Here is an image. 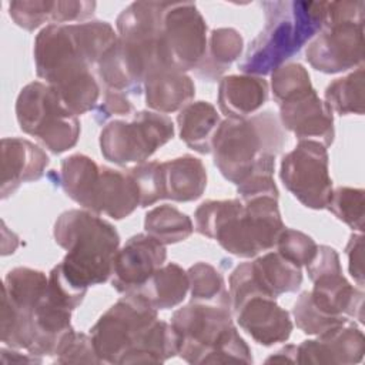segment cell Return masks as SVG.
<instances>
[{"label":"cell","instance_id":"cell-19","mask_svg":"<svg viewBox=\"0 0 365 365\" xmlns=\"http://www.w3.org/2000/svg\"><path fill=\"white\" fill-rule=\"evenodd\" d=\"M48 163V155L37 144L21 137L1 138V200L13 195L21 184L40 180Z\"/></svg>","mask_w":365,"mask_h":365},{"label":"cell","instance_id":"cell-11","mask_svg":"<svg viewBox=\"0 0 365 365\" xmlns=\"http://www.w3.org/2000/svg\"><path fill=\"white\" fill-rule=\"evenodd\" d=\"M207 23L190 1L170 3L158 40L163 68L187 73L195 70L207 50Z\"/></svg>","mask_w":365,"mask_h":365},{"label":"cell","instance_id":"cell-38","mask_svg":"<svg viewBox=\"0 0 365 365\" xmlns=\"http://www.w3.org/2000/svg\"><path fill=\"white\" fill-rule=\"evenodd\" d=\"M130 173L138 187L141 208H147L163 200L160 161H145L137 164L130 168Z\"/></svg>","mask_w":365,"mask_h":365},{"label":"cell","instance_id":"cell-21","mask_svg":"<svg viewBox=\"0 0 365 365\" xmlns=\"http://www.w3.org/2000/svg\"><path fill=\"white\" fill-rule=\"evenodd\" d=\"M97 3L86 0H14L9 3V16L21 29L33 31L48 24L87 21Z\"/></svg>","mask_w":365,"mask_h":365},{"label":"cell","instance_id":"cell-2","mask_svg":"<svg viewBox=\"0 0 365 365\" xmlns=\"http://www.w3.org/2000/svg\"><path fill=\"white\" fill-rule=\"evenodd\" d=\"M90 336L103 364H160L180 348L173 325L137 292L113 304L90 328Z\"/></svg>","mask_w":365,"mask_h":365},{"label":"cell","instance_id":"cell-26","mask_svg":"<svg viewBox=\"0 0 365 365\" xmlns=\"http://www.w3.org/2000/svg\"><path fill=\"white\" fill-rule=\"evenodd\" d=\"M251 269L258 287L269 297L295 292L302 284V271L277 251L265 252L251 261Z\"/></svg>","mask_w":365,"mask_h":365},{"label":"cell","instance_id":"cell-32","mask_svg":"<svg viewBox=\"0 0 365 365\" xmlns=\"http://www.w3.org/2000/svg\"><path fill=\"white\" fill-rule=\"evenodd\" d=\"M192 302L231 308L230 294L222 274L211 264L200 261L187 269Z\"/></svg>","mask_w":365,"mask_h":365},{"label":"cell","instance_id":"cell-14","mask_svg":"<svg viewBox=\"0 0 365 365\" xmlns=\"http://www.w3.org/2000/svg\"><path fill=\"white\" fill-rule=\"evenodd\" d=\"M305 58L312 68L336 74L364 63V20H327L308 43Z\"/></svg>","mask_w":365,"mask_h":365},{"label":"cell","instance_id":"cell-9","mask_svg":"<svg viewBox=\"0 0 365 365\" xmlns=\"http://www.w3.org/2000/svg\"><path fill=\"white\" fill-rule=\"evenodd\" d=\"M173 120L153 110H140L130 121L111 120L100 131L101 155L117 165L141 164L174 137Z\"/></svg>","mask_w":365,"mask_h":365},{"label":"cell","instance_id":"cell-27","mask_svg":"<svg viewBox=\"0 0 365 365\" xmlns=\"http://www.w3.org/2000/svg\"><path fill=\"white\" fill-rule=\"evenodd\" d=\"M244 51V38L232 27L214 29L207 40L204 58L195 68L197 76L207 81L221 77Z\"/></svg>","mask_w":365,"mask_h":365},{"label":"cell","instance_id":"cell-4","mask_svg":"<svg viewBox=\"0 0 365 365\" xmlns=\"http://www.w3.org/2000/svg\"><path fill=\"white\" fill-rule=\"evenodd\" d=\"M265 26L238 63L242 74L264 77L292 58L324 27L327 1L274 0L261 3Z\"/></svg>","mask_w":365,"mask_h":365},{"label":"cell","instance_id":"cell-15","mask_svg":"<svg viewBox=\"0 0 365 365\" xmlns=\"http://www.w3.org/2000/svg\"><path fill=\"white\" fill-rule=\"evenodd\" d=\"M165 259L167 250L164 244L147 232L135 234L117 250L113 258L111 287L120 294H133L165 264Z\"/></svg>","mask_w":365,"mask_h":365},{"label":"cell","instance_id":"cell-33","mask_svg":"<svg viewBox=\"0 0 365 365\" xmlns=\"http://www.w3.org/2000/svg\"><path fill=\"white\" fill-rule=\"evenodd\" d=\"M325 208L354 231H358V232L364 231L365 191L362 188H354V187L332 188L331 197Z\"/></svg>","mask_w":365,"mask_h":365},{"label":"cell","instance_id":"cell-6","mask_svg":"<svg viewBox=\"0 0 365 365\" xmlns=\"http://www.w3.org/2000/svg\"><path fill=\"white\" fill-rule=\"evenodd\" d=\"M178 334V356L192 365L244 362L252 354L234 325L231 308L190 301L171 315Z\"/></svg>","mask_w":365,"mask_h":365},{"label":"cell","instance_id":"cell-3","mask_svg":"<svg viewBox=\"0 0 365 365\" xmlns=\"http://www.w3.org/2000/svg\"><path fill=\"white\" fill-rule=\"evenodd\" d=\"M194 230L215 240L228 254L252 258L275 247L285 228L278 198L207 200L194 212Z\"/></svg>","mask_w":365,"mask_h":365},{"label":"cell","instance_id":"cell-16","mask_svg":"<svg viewBox=\"0 0 365 365\" xmlns=\"http://www.w3.org/2000/svg\"><path fill=\"white\" fill-rule=\"evenodd\" d=\"M279 123L291 131L298 141L315 140L327 148L335 138L334 113L318 96L314 87L298 91L278 104Z\"/></svg>","mask_w":365,"mask_h":365},{"label":"cell","instance_id":"cell-31","mask_svg":"<svg viewBox=\"0 0 365 365\" xmlns=\"http://www.w3.org/2000/svg\"><path fill=\"white\" fill-rule=\"evenodd\" d=\"M364 81L365 71L364 66H361L352 73L331 81L325 88L324 101L332 113H336L339 115H362L365 103Z\"/></svg>","mask_w":365,"mask_h":365},{"label":"cell","instance_id":"cell-17","mask_svg":"<svg viewBox=\"0 0 365 365\" xmlns=\"http://www.w3.org/2000/svg\"><path fill=\"white\" fill-rule=\"evenodd\" d=\"M231 312L240 328L262 346L287 342L294 329L289 312L267 295H252L231 308Z\"/></svg>","mask_w":365,"mask_h":365},{"label":"cell","instance_id":"cell-8","mask_svg":"<svg viewBox=\"0 0 365 365\" xmlns=\"http://www.w3.org/2000/svg\"><path fill=\"white\" fill-rule=\"evenodd\" d=\"M16 118L23 133L53 154L73 148L80 137V120L44 81L26 84L16 98Z\"/></svg>","mask_w":365,"mask_h":365},{"label":"cell","instance_id":"cell-29","mask_svg":"<svg viewBox=\"0 0 365 365\" xmlns=\"http://www.w3.org/2000/svg\"><path fill=\"white\" fill-rule=\"evenodd\" d=\"M100 167L86 154H71L61 160L60 184L68 198L84 210H88L94 182L100 174Z\"/></svg>","mask_w":365,"mask_h":365},{"label":"cell","instance_id":"cell-34","mask_svg":"<svg viewBox=\"0 0 365 365\" xmlns=\"http://www.w3.org/2000/svg\"><path fill=\"white\" fill-rule=\"evenodd\" d=\"M275 248L285 259L302 268L314 259L318 244L308 234L285 227L277 238Z\"/></svg>","mask_w":365,"mask_h":365},{"label":"cell","instance_id":"cell-20","mask_svg":"<svg viewBox=\"0 0 365 365\" xmlns=\"http://www.w3.org/2000/svg\"><path fill=\"white\" fill-rule=\"evenodd\" d=\"M137 207H140V192L130 170L101 165L87 211L123 220L131 215Z\"/></svg>","mask_w":365,"mask_h":365},{"label":"cell","instance_id":"cell-13","mask_svg":"<svg viewBox=\"0 0 365 365\" xmlns=\"http://www.w3.org/2000/svg\"><path fill=\"white\" fill-rule=\"evenodd\" d=\"M279 178L304 207L325 210L332 192L327 147L315 140H299L282 157Z\"/></svg>","mask_w":365,"mask_h":365},{"label":"cell","instance_id":"cell-30","mask_svg":"<svg viewBox=\"0 0 365 365\" xmlns=\"http://www.w3.org/2000/svg\"><path fill=\"white\" fill-rule=\"evenodd\" d=\"M144 231L164 245L185 241L194 232L191 218L178 208L163 204L147 211Z\"/></svg>","mask_w":365,"mask_h":365},{"label":"cell","instance_id":"cell-18","mask_svg":"<svg viewBox=\"0 0 365 365\" xmlns=\"http://www.w3.org/2000/svg\"><path fill=\"white\" fill-rule=\"evenodd\" d=\"M365 354L364 332L351 321L297 345V364H359Z\"/></svg>","mask_w":365,"mask_h":365},{"label":"cell","instance_id":"cell-12","mask_svg":"<svg viewBox=\"0 0 365 365\" xmlns=\"http://www.w3.org/2000/svg\"><path fill=\"white\" fill-rule=\"evenodd\" d=\"M314 287L309 292L312 305L332 319L348 318L364 324V292L342 274L338 252L329 245H318L314 259L305 267Z\"/></svg>","mask_w":365,"mask_h":365},{"label":"cell","instance_id":"cell-42","mask_svg":"<svg viewBox=\"0 0 365 365\" xmlns=\"http://www.w3.org/2000/svg\"><path fill=\"white\" fill-rule=\"evenodd\" d=\"M265 362H287V364H297V345L288 344L278 349L275 354L268 356Z\"/></svg>","mask_w":365,"mask_h":365},{"label":"cell","instance_id":"cell-10","mask_svg":"<svg viewBox=\"0 0 365 365\" xmlns=\"http://www.w3.org/2000/svg\"><path fill=\"white\" fill-rule=\"evenodd\" d=\"M48 277L38 269L16 267L3 281L1 342L6 346L27 351L31 342V318L46 298Z\"/></svg>","mask_w":365,"mask_h":365},{"label":"cell","instance_id":"cell-28","mask_svg":"<svg viewBox=\"0 0 365 365\" xmlns=\"http://www.w3.org/2000/svg\"><path fill=\"white\" fill-rule=\"evenodd\" d=\"M188 291L190 282L187 271L177 262H167L135 292L144 297L153 308L161 311L180 305Z\"/></svg>","mask_w":365,"mask_h":365},{"label":"cell","instance_id":"cell-24","mask_svg":"<svg viewBox=\"0 0 365 365\" xmlns=\"http://www.w3.org/2000/svg\"><path fill=\"white\" fill-rule=\"evenodd\" d=\"M143 90L147 107L161 114L180 111L195 96V84L190 76L167 68L151 71L144 80Z\"/></svg>","mask_w":365,"mask_h":365},{"label":"cell","instance_id":"cell-25","mask_svg":"<svg viewBox=\"0 0 365 365\" xmlns=\"http://www.w3.org/2000/svg\"><path fill=\"white\" fill-rule=\"evenodd\" d=\"M217 108L208 101H191L177 114V124L181 141L200 153L210 154L214 134L221 124Z\"/></svg>","mask_w":365,"mask_h":365},{"label":"cell","instance_id":"cell-5","mask_svg":"<svg viewBox=\"0 0 365 365\" xmlns=\"http://www.w3.org/2000/svg\"><path fill=\"white\" fill-rule=\"evenodd\" d=\"M53 237L67 251L57 268L74 288L87 292L90 287L110 279L113 258L120 248V235L113 224L84 208L67 210L57 217Z\"/></svg>","mask_w":365,"mask_h":365},{"label":"cell","instance_id":"cell-37","mask_svg":"<svg viewBox=\"0 0 365 365\" xmlns=\"http://www.w3.org/2000/svg\"><path fill=\"white\" fill-rule=\"evenodd\" d=\"M53 361L56 364H103L90 334L76 331L70 332L61 342Z\"/></svg>","mask_w":365,"mask_h":365},{"label":"cell","instance_id":"cell-41","mask_svg":"<svg viewBox=\"0 0 365 365\" xmlns=\"http://www.w3.org/2000/svg\"><path fill=\"white\" fill-rule=\"evenodd\" d=\"M0 356H1V362L3 364H9V362H29V364H40L43 362V358L40 356H34L31 354H21L19 352V349L16 348H10V346H1L0 349Z\"/></svg>","mask_w":365,"mask_h":365},{"label":"cell","instance_id":"cell-40","mask_svg":"<svg viewBox=\"0 0 365 365\" xmlns=\"http://www.w3.org/2000/svg\"><path fill=\"white\" fill-rule=\"evenodd\" d=\"M345 254L348 257V269L354 281L359 288L364 287V235L351 234L349 241L345 247Z\"/></svg>","mask_w":365,"mask_h":365},{"label":"cell","instance_id":"cell-36","mask_svg":"<svg viewBox=\"0 0 365 365\" xmlns=\"http://www.w3.org/2000/svg\"><path fill=\"white\" fill-rule=\"evenodd\" d=\"M292 317L295 319L297 328H299L307 335H319L328 329L336 328L349 319H332L321 314L311 302L309 292L304 291L299 294L292 307Z\"/></svg>","mask_w":365,"mask_h":365},{"label":"cell","instance_id":"cell-23","mask_svg":"<svg viewBox=\"0 0 365 365\" xmlns=\"http://www.w3.org/2000/svg\"><path fill=\"white\" fill-rule=\"evenodd\" d=\"M160 177L163 200L195 201L207 187V170L202 161L190 154L160 163Z\"/></svg>","mask_w":365,"mask_h":365},{"label":"cell","instance_id":"cell-39","mask_svg":"<svg viewBox=\"0 0 365 365\" xmlns=\"http://www.w3.org/2000/svg\"><path fill=\"white\" fill-rule=\"evenodd\" d=\"M134 113V104L131 103L130 96L121 91L106 88L103 90V100L94 108V120L96 123L103 124L115 115L128 117Z\"/></svg>","mask_w":365,"mask_h":365},{"label":"cell","instance_id":"cell-35","mask_svg":"<svg viewBox=\"0 0 365 365\" xmlns=\"http://www.w3.org/2000/svg\"><path fill=\"white\" fill-rule=\"evenodd\" d=\"M308 87H312L311 77L299 63H287L271 73V91L277 104Z\"/></svg>","mask_w":365,"mask_h":365},{"label":"cell","instance_id":"cell-1","mask_svg":"<svg viewBox=\"0 0 365 365\" xmlns=\"http://www.w3.org/2000/svg\"><path fill=\"white\" fill-rule=\"evenodd\" d=\"M107 21L47 24L34 38L36 74L77 117L94 110L103 93L94 67L117 41Z\"/></svg>","mask_w":365,"mask_h":365},{"label":"cell","instance_id":"cell-7","mask_svg":"<svg viewBox=\"0 0 365 365\" xmlns=\"http://www.w3.org/2000/svg\"><path fill=\"white\" fill-rule=\"evenodd\" d=\"M287 141L285 130L271 110L245 118L228 117L221 121L212 138L214 165L227 181L238 185L258 161L277 158Z\"/></svg>","mask_w":365,"mask_h":365},{"label":"cell","instance_id":"cell-22","mask_svg":"<svg viewBox=\"0 0 365 365\" xmlns=\"http://www.w3.org/2000/svg\"><path fill=\"white\" fill-rule=\"evenodd\" d=\"M268 96L269 86L264 77L231 74L220 80L217 103L227 118H245L255 114L267 103Z\"/></svg>","mask_w":365,"mask_h":365}]
</instances>
